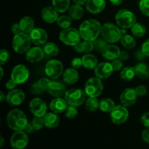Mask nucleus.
Segmentation results:
<instances>
[{
    "mask_svg": "<svg viewBox=\"0 0 149 149\" xmlns=\"http://www.w3.org/2000/svg\"><path fill=\"white\" fill-rule=\"evenodd\" d=\"M103 90V84L101 81V79L97 77L89 79L84 87V91L89 97H98L101 95Z\"/></svg>",
    "mask_w": 149,
    "mask_h": 149,
    "instance_id": "6e6552de",
    "label": "nucleus"
},
{
    "mask_svg": "<svg viewBox=\"0 0 149 149\" xmlns=\"http://www.w3.org/2000/svg\"><path fill=\"white\" fill-rule=\"evenodd\" d=\"M128 58H129V54H128V52L125 50L121 51L120 55H119V59H121L122 61H127Z\"/></svg>",
    "mask_w": 149,
    "mask_h": 149,
    "instance_id": "4d7b16f0",
    "label": "nucleus"
},
{
    "mask_svg": "<svg viewBox=\"0 0 149 149\" xmlns=\"http://www.w3.org/2000/svg\"><path fill=\"white\" fill-rule=\"evenodd\" d=\"M141 49H142L143 53L146 56L149 57V39H148L146 41H145L143 42V44L142 45V47H141Z\"/></svg>",
    "mask_w": 149,
    "mask_h": 149,
    "instance_id": "603ef678",
    "label": "nucleus"
},
{
    "mask_svg": "<svg viewBox=\"0 0 149 149\" xmlns=\"http://www.w3.org/2000/svg\"><path fill=\"white\" fill-rule=\"evenodd\" d=\"M38 81H39V84H41V86H42L45 90H47L48 88V86H49V82H50V80L47 78H42Z\"/></svg>",
    "mask_w": 149,
    "mask_h": 149,
    "instance_id": "8fccbe9b",
    "label": "nucleus"
},
{
    "mask_svg": "<svg viewBox=\"0 0 149 149\" xmlns=\"http://www.w3.org/2000/svg\"><path fill=\"white\" fill-rule=\"evenodd\" d=\"M31 125L35 130H41L44 126H45L44 119H42V117H37V116H35V118H33V120H32Z\"/></svg>",
    "mask_w": 149,
    "mask_h": 149,
    "instance_id": "58836bf2",
    "label": "nucleus"
},
{
    "mask_svg": "<svg viewBox=\"0 0 149 149\" xmlns=\"http://www.w3.org/2000/svg\"><path fill=\"white\" fill-rule=\"evenodd\" d=\"M132 34L136 37H143L146 33V27L141 23H135L133 26L131 27Z\"/></svg>",
    "mask_w": 149,
    "mask_h": 149,
    "instance_id": "c9c22d12",
    "label": "nucleus"
},
{
    "mask_svg": "<svg viewBox=\"0 0 149 149\" xmlns=\"http://www.w3.org/2000/svg\"><path fill=\"white\" fill-rule=\"evenodd\" d=\"M53 7L58 13H63L70 7V0H52Z\"/></svg>",
    "mask_w": 149,
    "mask_h": 149,
    "instance_id": "7c9ffc66",
    "label": "nucleus"
},
{
    "mask_svg": "<svg viewBox=\"0 0 149 149\" xmlns=\"http://www.w3.org/2000/svg\"><path fill=\"white\" fill-rule=\"evenodd\" d=\"M135 58H136L138 61H143V60L145 59L146 56V55L143 53L142 49L136 51L135 53Z\"/></svg>",
    "mask_w": 149,
    "mask_h": 149,
    "instance_id": "5fc2aeb1",
    "label": "nucleus"
},
{
    "mask_svg": "<svg viewBox=\"0 0 149 149\" xmlns=\"http://www.w3.org/2000/svg\"><path fill=\"white\" fill-rule=\"evenodd\" d=\"M7 123L9 127L13 130H23L28 124L27 117L23 111L15 109L10 111L7 113Z\"/></svg>",
    "mask_w": 149,
    "mask_h": 149,
    "instance_id": "f03ea898",
    "label": "nucleus"
},
{
    "mask_svg": "<svg viewBox=\"0 0 149 149\" xmlns=\"http://www.w3.org/2000/svg\"><path fill=\"white\" fill-rule=\"evenodd\" d=\"M26 53V60L32 63L39 62L41 60H42L45 55L43 49L39 46L30 48Z\"/></svg>",
    "mask_w": 149,
    "mask_h": 149,
    "instance_id": "6ab92c4d",
    "label": "nucleus"
},
{
    "mask_svg": "<svg viewBox=\"0 0 149 149\" xmlns=\"http://www.w3.org/2000/svg\"><path fill=\"white\" fill-rule=\"evenodd\" d=\"M12 31H13V33H14L15 35L22 32L19 23H15V24L13 25V26H12Z\"/></svg>",
    "mask_w": 149,
    "mask_h": 149,
    "instance_id": "6e6d98bb",
    "label": "nucleus"
},
{
    "mask_svg": "<svg viewBox=\"0 0 149 149\" xmlns=\"http://www.w3.org/2000/svg\"><path fill=\"white\" fill-rule=\"evenodd\" d=\"M0 69H1V79L3 77V75H4V71H3L2 67H1V68H0Z\"/></svg>",
    "mask_w": 149,
    "mask_h": 149,
    "instance_id": "338daca9",
    "label": "nucleus"
},
{
    "mask_svg": "<svg viewBox=\"0 0 149 149\" xmlns=\"http://www.w3.org/2000/svg\"><path fill=\"white\" fill-rule=\"evenodd\" d=\"M29 71L26 65L19 64L16 65L11 72V79H13L17 84L26 82L29 79Z\"/></svg>",
    "mask_w": 149,
    "mask_h": 149,
    "instance_id": "ddd939ff",
    "label": "nucleus"
},
{
    "mask_svg": "<svg viewBox=\"0 0 149 149\" xmlns=\"http://www.w3.org/2000/svg\"><path fill=\"white\" fill-rule=\"evenodd\" d=\"M120 41L122 46L127 49H133L135 45H136V41L134 39L133 36H130V35H124V36H122Z\"/></svg>",
    "mask_w": 149,
    "mask_h": 149,
    "instance_id": "2f4dec72",
    "label": "nucleus"
},
{
    "mask_svg": "<svg viewBox=\"0 0 149 149\" xmlns=\"http://www.w3.org/2000/svg\"><path fill=\"white\" fill-rule=\"evenodd\" d=\"M81 60H82L83 66L87 69L90 70L95 69L97 65V62H98L97 58L94 55L89 53L84 55L81 58Z\"/></svg>",
    "mask_w": 149,
    "mask_h": 149,
    "instance_id": "a878e982",
    "label": "nucleus"
},
{
    "mask_svg": "<svg viewBox=\"0 0 149 149\" xmlns=\"http://www.w3.org/2000/svg\"><path fill=\"white\" fill-rule=\"evenodd\" d=\"M33 130H34V129H33V126H32L31 123V124L28 123L27 125H26V127H24L23 130H24L25 132H26V133H31V132H33Z\"/></svg>",
    "mask_w": 149,
    "mask_h": 149,
    "instance_id": "13d9d810",
    "label": "nucleus"
},
{
    "mask_svg": "<svg viewBox=\"0 0 149 149\" xmlns=\"http://www.w3.org/2000/svg\"><path fill=\"white\" fill-rule=\"evenodd\" d=\"M135 74L139 78L146 79L149 77V67L144 63H139L135 66Z\"/></svg>",
    "mask_w": 149,
    "mask_h": 149,
    "instance_id": "c85d7f7f",
    "label": "nucleus"
},
{
    "mask_svg": "<svg viewBox=\"0 0 149 149\" xmlns=\"http://www.w3.org/2000/svg\"><path fill=\"white\" fill-rule=\"evenodd\" d=\"M72 23V19L70 16L61 15L57 20V23L61 29H68L71 26Z\"/></svg>",
    "mask_w": 149,
    "mask_h": 149,
    "instance_id": "e433bc0d",
    "label": "nucleus"
},
{
    "mask_svg": "<svg viewBox=\"0 0 149 149\" xmlns=\"http://www.w3.org/2000/svg\"><path fill=\"white\" fill-rule=\"evenodd\" d=\"M9 59H10V53L8 51L5 49H1L0 51V64L1 65L7 63Z\"/></svg>",
    "mask_w": 149,
    "mask_h": 149,
    "instance_id": "c03bdc74",
    "label": "nucleus"
},
{
    "mask_svg": "<svg viewBox=\"0 0 149 149\" xmlns=\"http://www.w3.org/2000/svg\"><path fill=\"white\" fill-rule=\"evenodd\" d=\"M73 1L75 4H80V5H84V4H85L87 3V0H73Z\"/></svg>",
    "mask_w": 149,
    "mask_h": 149,
    "instance_id": "052dcab7",
    "label": "nucleus"
},
{
    "mask_svg": "<svg viewBox=\"0 0 149 149\" xmlns=\"http://www.w3.org/2000/svg\"><path fill=\"white\" fill-rule=\"evenodd\" d=\"M94 49L97 52H102L104 48L108 45V42L103 38H97L95 41H93Z\"/></svg>",
    "mask_w": 149,
    "mask_h": 149,
    "instance_id": "4c0bfd02",
    "label": "nucleus"
},
{
    "mask_svg": "<svg viewBox=\"0 0 149 149\" xmlns=\"http://www.w3.org/2000/svg\"><path fill=\"white\" fill-rule=\"evenodd\" d=\"M29 143V137L24 130H17L10 138V145L15 149H23Z\"/></svg>",
    "mask_w": 149,
    "mask_h": 149,
    "instance_id": "9b49d317",
    "label": "nucleus"
},
{
    "mask_svg": "<svg viewBox=\"0 0 149 149\" xmlns=\"http://www.w3.org/2000/svg\"><path fill=\"white\" fill-rule=\"evenodd\" d=\"M44 123L46 127L49 129H54V128L58 127L60 124V118L57 115V113H48L43 117Z\"/></svg>",
    "mask_w": 149,
    "mask_h": 149,
    "instance_id": "393cba45",
    "label": "nucleus"
},
{
    "mask_svg": "<svg viewBox=\"0 0 149 149\" xmlns=\"http://www.w3.org/2000/svg\"><path fill=\"white\" fill-rule=\"evenodd\" d=\"M137 95L135 89L127 88L124 90L120 95V102L125 107H130L134 105L136 102Z\"/></svg>",
    "mask_w": 149,
    "mask_h": 149,
    "instance_id": "2eb2a0df",
    "label": "nucleus"
},
{
    "mask_svg": "<svg viewBox=\"0 0 149 149\" xmlns=\"http://www.w3.org/2000/svg\"><path fill=\"white\" fill-rule=\"evenodd\" d=\"M82 65V60L79 58H74L71 61V66L76 69L80 68Z\"/></svg>",
    "mask_w": 149,
    "mask_h": 149,
    "instance_id": "49530a36",
    "label": "nucleus"
},
{
    "mask_svg": "<svg viewBox=\"0 0 149 149\" xmlns=\"http://www.w3.org/2000/svg\"><path fill=\"white\" fill-rule=\"evenodd\" d=\"M25 97H26L25 93L22 90L16 89L9 92L7 95L6 96V100L7 103L10 106H20L24 102Z\"/></svg>",
    "mask_w": 149,
    "mask_h": 149,
    "instance_id": "f3484780",
    "label": "nucleus"
},
{
    "mask_svg": "<svg viewBox=\"0 0 149 149\" xmlns=\"http://www.w3.org/2000/svg\"><path fill=\"white\" fill-rule=\"evenodd\" d=\"M74 50L77 52L79 53H82V47H81V42H79L77 45H76L75 46H74Z\"/></svg>",
    "mask_w": 149,
    "mask_h": 149,
    "instance_id": "bf43d9fd",
    "label": "nucleus"
},
{
    "mask_svg": "<svg viewBox=\"0 0 149 149\" xmlns=\"http://www.w3.org/2000/svg\"><path fill=\"white\" fill-rule=\"evenodd\" d=\"M17 84V83H16L13 79H9L8 81H7V83L5 84V87L7 90H14V89L15 88Z\"/></svg>",
    "mask_w": 149,
    "mask_h": 149,
    "instance_id": "3c124183",
    "label": "nucleus"
},
{
    "mask_svg": "<svg viewBox=\"0 0 149 149\" xmlns=\"http://www.w3.org/2000/svg\"><path fill=\"white\" fill-rule=\"evenodd\" d=\"M135 75H136V74H135V68L129 66L124 68L122 69V71L120 73V78L124 81H131Z\"/></svg>",
    "mask_w": 149,
    "mask_h": 149,
    "instance_id": "473e14b6",
    "label": "nucleus"
},
{
    "mask_svg": "<svg viewBox=\"0 0 149 149\" xmlns=\"http://www.w3.org/2000/svg\"><path fill=\"white\" fill-rule=\"evenodd\" d=\"M120 49H119V47L113 45H108L103 52H101L102 56L106 60L109 61H113L115 59H117L119 58V55H120Z\"/></svg>",
    "mask_w": 149,
    "mask_h": 149,
    "instance_id": "412c9836",
    "label": "nucleus"
},
{
    "mask_svg": "<svg viewBox=\"0 0 149 149\" xmlns=\"http://www.w3.org/2000/svg\"><path fill=\"white\" fill-rule=\"evenodd\" d=\"M102 37L109 43H116L122 38L120 29L115 24L111 23H106L102 26Z\"/></svg>",
    "mask_w": 149,
    "mask_h": 149,
    "instance_id": "7ed1b4c3",
    "label": "nucleus"
},
{
    "mask_svg": "<svg viewBox=\"0 0 149 149\" xmlns=\"http://www.w3.org/2000/svg\"><path fill=\"white\" fill-rule=\"evenodd\" d=\"M135 91H136L138 96L140 97H143L147 93V88L144 85H139L135 88Z\"/></svg>",
    "mask_w": 149,
    "mask_h": 149,
    "instance_id": "de8ad7c7",
    "label": "nucleus"
},
{
    "mask_svg": "<svg viewBox=\"0 0 149 149\" xmlns=\"http://www.w3.org/2000/svg\"><path fill=\"white\" fill-rule=\"evenodd\" d=\"M47 90L49 94L55 97H62L66 93L65 84L62 81L57 79L50 80V82Z\"/></svg>",
    "mask_w": 149,
    "mask_h": 149,
    "instance_id": "4468645a",
    "label": "nucleus"
},
{
    "mask_svg": "<svg viewBox=\"0 0 149 149\" xmlns=\"http://www.w3.org/2000/svg\"><path fill=\"white\" fill-rule=\"evenodd\" d=\"M141 122L145 127H149V112L144 113L141 116Z\"/></svg>",
    "mask_w": 149,
    "mask_h": 149,
    "instance_id": "09e8293b",
    "label": "nucleus"
},
{
    "mask_svg": "<svg viewBox=\"0 0 149 149\" xmlns=\"http://www.w3.org/2000/svg\"><path fill=\"white\" fill-rule=\"evenodd\" d=\"M78 71L74 68H67L63 74V80L65 84H68V85L75 84L78 81Z\"/></svg>",
    "mask_w": 149,
    "mask_h": 149,
    "instance_id": "b1692460",
    "label": "nucleus"
},
{
    "mask_svg": "<svg viewBox=\"0 0 149 149\" xmlns=\"http://www.w3.org/2000/svg\"><path fill=\"white\" fill-rule=\"evenodd\" d=\"M29 36H30L31 42L37 46L45 45L48 39V35L47 32L40 28H34L29 33Z\"/></svg>",
    "mask_w": 149,
    "mask_h": 149,
    "instance_id": "dca6fc26",
    "label": "nucleus"
},
{
    "mask_svg": "<svg viewBox=\"0 0 149 149\" xmlns=\"http://www.w3.org/2000/svg\"><path fill=\"white\" fill-rule=\"evenodd\" d=\"M85 108L89 111L95 112L100 108V102L96 97H90L86 100Z\"/></svg>",
    "mask_w": 149,
    "mask_h": 149,
    "instance_id": "f704fd0d",
    "label": "nucleus"
},
{
    "mask_svg": "<svg viewBox=\"0 0 149 149\" xmlns=\"http://www.w3.org/2000/svg\"><path fill=\"white\" fill-rule=\"evenodd\" d=\"M139 7L143 14L149 17V0H141Z\"/></svg>",
    "mask_w": 149,
    "mask_h": 149,
    "instance_id": "a19ab883",
    "label": "nucleus"
},
{
    "mask_svg": "<svg viewBox=\"0 0 149 149\" xmlns=\"http://www.w3.org/2000/svg\"><path fill=\"white\" fill-rule=\"evenodd\" d=\"M31 93H33V95H36L42 94V93L45 91V90L41 86V84H39V81L33 83V84H32L31 87Z\"/></svg>",
    "mask_w": 149,
    "mask_h": 149,
    "instance_id": "37998d69",
    "label": "nucleus"
},
{
    "mask_svg": "<svg viewBox=\"0 0 149 149\" xmlns=\"http://www.w3.org/2000/svg\"><path fill=\"white\" fill-rule=\"evenodd\" d=\"M5 99H6V96L4 95V93H3L2 91H1V92H0V101L2 103V102L4 101Z\"/></svg>",
    "mask_w": 149,
    "mask_h": 149,
    "instance_id": "e2e57ef3",
    "label": "nucleus"
},
{
    "mask_svg": "<svg viewBox=\"0 0 149 149\" xmlns=\"http://www.w3.org/2000/svg\"><path fill=\"white\" fill-rule=\"evenodd\" d=\"M58 12L52 7H45L42 10V17L46 23H52L58 18Z\"/></svg>",
    "mask_w": 149,
    "mask_h": 149,
    "instance_id": "4be33fe9",
    "label": "nucleus"
},
{
    "mask_svg": "<svg viewBox=\"0 0 149 149\" xmlns=\"http://www.w3.org/2000/svg\"><path fill=\"white\" fill-rule=\"evenodd\" d=\"M67 106H68V103L65 101V99H63L61 97H55L49 103V108L51 111L57 114L65 111L68 107Z\"/></svg>",
    "mask_w": 149,
    "mask_h": 149,
    "instance_id": "5701e85b",
    "label": "nucleus"
},
{
    "mask_svg": "<svg viewBox=\"0 0 149 149\" xmlns=\"http://www.w3.org/2000/svg\"><path fill=\"white\" fill-rule=\"evenodd\" d=\"M113 70L111 63L109 62H102L97 64L96 68H95V76L101 79H105L110 77L112 74Z\"/></svg>",
    "mask_w": 149,
    "mask_h": 149,
    "instance_id": "a211bd4d",
    "label": "nucleus"
},
{
    "mask_svg": "<svg viewBox=\"0 0 149 149\" xmlns=\"http://www.w3.org/2000/svg\"><path fill=\"white\" fill-rule=\"evenodd\" d=\"M45 71L48 77L57 79L63 74V65L58 60H51L47 63Z\"/></svg>",
    "mask_w": 149,
    "mask_h": 149,
    "instance_id": "1a4fd4ad",
    "label": "nucleus"
},
{
    "mask_svg": "<svg viewBox=\"0 0 149 149\" xmlns=\"http://www.w3.org/2000/svg\"><path fill=\"white\" fill-rule=\"evenodd\" d=\"M43 50L44 53L45 55L48 57H55L59 53V48L52 42H47L43 45Z\"/></svg>",
    "mask_w": 149,
    "mask_h": 149,
    "instance_id": "c756f323",
    "label": "nucleus"
},
{
    "mask_svg": "<svg viewBox=\"0 0 149 149\" xmlns=\"http://www.w3.org/2000/svg\"><path fill=\"white\" fill-rule=\"evenodd\" d=\"M81 47H82V52L84 53H90L94 48L93 42L92 41L84 40L81 42Z\"/></svg>",
    "mask_w": 149,
    "mask_h": 149,
    "instance_id": "79ce46f5",
    "label": "nucleus"
},
{
    "mask_svg": "<svg viewBox=\"0 0 149 149\" xmlns=\"http://www.w3.org/2000/svg\"><path fill=\"white\" fill-rule=\"evenodd\" d=\"M115 103L110 98H103L100 101V108L99 109L103 112L109 113L111 112L115 107Z\"/></svg>",
    "mask_w": 149,
    "mask_h": 149,
    "instance_id": "72a5a7b5",
    "label": "nucleus"
},
{
    "mask_svg": "<svg viewBox=\"0 0 149 149\" xmlns=\"http://www.w3.org/2000/svg\"><path fill=\"white\" fill-rule=\"evenodd\" d=\"M111 65L113 66L114 71H119L123 68V63L121 59H115L111 62Z\"/></svg>",
    "mask_w": 149,
    "mask_h": 149,
    "instance_id": "a18cd8bd",
    "label": "nucleus"
},
{
    "mask_svg": "<svg viewBox=\"0 0 149 149\" xmlns=\"http://www.w3.org/2000/svg\"><path fill=\"white\" fill-rule=\"evenodd\" d=\"M123 1L124 0H110V1L113 5H119L123 2Z\"/></svg>",
    "mask_w": 149,
    "mask_h": 149,
    "instance_id": "680f3d73",
    "label": "nucleus"
},
{
    "mask_svg": "<svg viewBox=\"0 0 149 149\" xmlns=\"http://www.w3.org/2000/svg\"><path fill=\"white\" fill-rule=\"evenodd\" d=\"M86 95L85 91L81 89H71L66 91L64 97L68 106L78 107L85 103Z\"/></svg>",
    "mask_w": 149,
    "mask_h": 149,
    "instance_id": "423d86ee",
    "label": "nucleus"
},
{
    "mask_svg": "<svg viewBox=\"0 0 149 149\" xmlns=\"http://www.w3.org/2000/svg\"><path fill=\"white\" fill-rule=\"evenodd\" d=\"M0 140H1V143H0V147H1V148H2L3 146H4V138H3L2 136L0 137Z\"/></svg>",
    "mask_w": 149,
    "mask_h": 149,
    "instance_id": "0e129e2a",
    "label": "nucleus"
},
{
    "mask_svg": "<svg viewBox=\"0 0 149 149\" xmlns=\"http://www.w3.org/2000/svg\"><path fill=\"white\" fill-rule=\"evenodd\" d=\"M115 20L118 26L122 29H130L136 23V17L132 12L122 9L119 10L115 16Z\"/></svg>",
    "mask_w": 149,
    "mask_h": 149,
    "instance_id": "39448f33",
    "label": "nucleus"
},
{
    "mask_svg": "<svg viewBox=\"0 0 149 149\" xmlns=\"http://www.w3.org/2000/svg\"><path fill=\"white\" fill-rule=\"evenodd\" d=\"M129 117V112L123 105H117L111 112V121L115 125H122L127 122Z\"/></svg>",
    "mask_w": 149,
    "mask_h": 149,
    "instance_id": "9d476101",
    "label": "nucleus"
},
{
    "mask_svg": "<svg viewBox=\"0 0 149 149\" xmlns=\"http://www.w3.org/2000/svg\"><path fill=\"white\" fill-rule=\"evenodd\" d=\"M121 33H122V36H124V35L126 34V30H125V29H121Z\"/></svg>",
    "mask_w": 149,
    "mask_h": 149,
    "instance_id": "69168bd1",
    "label": "nucleus"
},
{
    "mask_svg": "<svg viewBox=\"0 0 149 149\" xmlns=\"http://www.w3.org/2000/svg\"><path fill=\"white\" fill-rule=\"evenodd\" d=\"M65 112V116L69 119H74L77 116V113H78V111L76 109L75 106H68Z\"/></svg>",
    "mask_w": 149,
    "mask_h": 149,
    "instance_id": "ea45409f",
    "label": "nucleus"
},
{
    "mask_svg": "<svg viewBox=\"0 0 149 149\" xmlns=\"http://www.w3.org/2000/svg\"><path fill=\"white\" fill-rule=\"evenodd\" d=\"M101 29L102 26L100 22L95 19H90L84 21L80 25L79 31L81 37L84 40L93 42L101 33Z\"/></svg>",
    "mask_w": 149,
    "mask_h": 149,
    "instance_id": "f257e3e1",
    "label": "nucleus"
},
{
    "mask_svg": "<svg viewBox=\"0 0 149 149\" xmlns=\"http://www.w3.org/2000/svg\"><path fill=\"white\" fill-rule=\"evenodd\" d=\"M22 32L26 33H30L31 31L34 29V21L33 18L29 16L23 17L19 22Z\"/></svg>",
    "mask_w": 149,
    "mask_h": 149,
    "instance_id": "bb28decb",
    "label": "nucleus"
},
{
    "mask_svg": "<svg viewBox=\"0 0 149 149\" xmlns=\"http://www.w3.org/2000/svg\"><path fill=\"white\" fill-rule=\"evenodd\" d=\"M86 9L92 14H98L103 12L106 7L105 0H87L85 4Z\"/></svg>",
    "mask_w": 149,
    "mask_h": 149,
    "instance_id": "aec40b11",
    "label": "nucleus"
},
{
    "mask_svg": "<svg viewBox=\"0 0 149 149\" xmlns=\"http://www.w3.org/2000/svg\"><path fill=\"white\" fill-rule=\"evenodd\" d=\"M60 40L65 45L75 46L80 42L81 35L79 31L74 28H68L63 29L59 35Z\"/></svg>",
    "mask_w": 149,
    "mask_h": 149,
    "instance_id": "0eeeda50",
    "label": "nucleus"
},
{
    "mask_svg": "<svg viewBox=\"0 0 149 149\" xmlns=\"http://www.w3.org/2000/svg\"><path fill=\"white\" fill-rule=\"evenodd\" d=\"M83 15H84V9L80 4H74L68 9V15L71 17L72 20H79L82 17Z\"/></svg>",
    "mask_w": 149,
    "mask_h": 149,
    "instance_id": "cd10ccee",
    "label": "nucleus"
},
{
    "mask_svg": "<svg viewBox=\"0 0 149 149\" xmlns=\"http://www.w3.org/2000/svg\"><path fill=\"white\" fill-rule=\"evenodd\" d=\"M30 36L28 33L20 32L15 35L13 39V48L15 52L18 54H23L27 52L31 47Z\"/></svg>",
    "mask_w": 149,
    "mask_h": 149,
    "instance_id": "20e7f679",
    "label": "nucleus"
},
{
    "mask_svg": "<svg viewBox=\"0 0 149 149\" xmlns=\"http://www.w3.org/2000/svg\"><path fill=\"white\" fill-rule=\"evenodd\" d=\"M29 109L34 116L43 118L47 112V106L42 99L36 97L29 103Z\"/></svg>",
    "mask_w": 149,
    "mask_h": 149,
    "instance_id": "f8f14e48",
    "label": "nucleus"
},
{
    "mask_svg": "<svg viewBox=\"0 0 149 149\" xmlns=\"http://www.w3.org/2000/svg\"><path fill=\"white\" fill-rule=\"evenodd\" d=\"M142 138L144 142L149 144V127L144 130L142 133Z\"/></svg>",
    "mask_w": 149,
    "mask_h": 149,
    "instance_id": "864d4df0",
    "label": "nucleus"
}]
</instances>
